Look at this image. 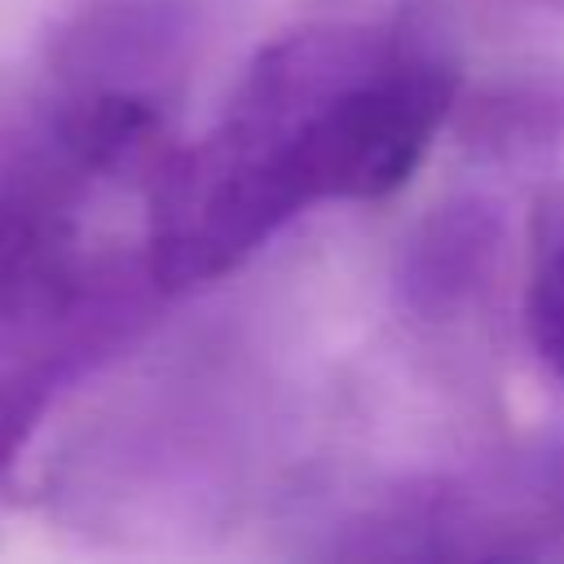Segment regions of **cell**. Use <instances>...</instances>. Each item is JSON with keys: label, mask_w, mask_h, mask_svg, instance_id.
Instances as JSON below:
<instances>
[{"label": "cell", "mask_w": 564, "mask_h": 564, "mask_svg": "<svg viewBox=\"0 0 564 564\" xmlns=\"http://www.w3.org/2000/svg\"><path fill=\"white\" fill-rule=\"evenodd\" d=\"M502 242V220L480 198L436 207L401 251V291L419 313H449L485 286Z\"/></svg>", "instance_id": "6da1fadb"}, {"label": "cell", "mask_w": 564, "mask_h": 564, "mask_svg": "<svg viewBox=\"0 0 564 564\" xmlns=\"http://www.w3.org/2000/svg\"><path fill=\"white\" fill-rule=\"evenodd\" d=\"M458 132L480 154H533L564 132V84L546 75L494 84L463 106Z\"/></svg>", "instance_id": "7a4b0ae2"}, {"label": "cell", "mask_w": 564, "mask_h": 564, "mask_svg": "<svg viewBox=\"0 0 564 564\" xmlns=\"http://www.w3.org/2000/svg\"><path fill=\"white\" fill-rule=\"evenodd\" d=\"M529 247L524 326L538 357L564 379V185L546 189L533 203Z\"/></svg>", "instance_id": "3957f363"}, {"label": "cell", "mask_w": 564, "mask_h": 564, "mask_svg": "<svg viewBox=\"0 0 564 564\" xmlns=\"http://www.w3.org/2000/svg\"><path fill=\"white\" fill-rule=\"evenodd\" d=\"M48 397H53V379L40 375V370H18V375L0 379V467L35 432Z\"/></svg>", "instance_id": "277c9868"}, {"label": "cell", "mask_w": 564, "mask_h": 564, "mask_svg": "<svg viewBox=\"0 0 564 564\" xmlns=\"http://www.w3.org/2000/svg\"><path fill=\"white\" fill-rule=\"evenodd\" d=\"M538 489H542V502H546V507H551V511L564 520V454L546 463V471H542Z\"/></svg>", "instance_id": "5b68a950"}]
</instances>
